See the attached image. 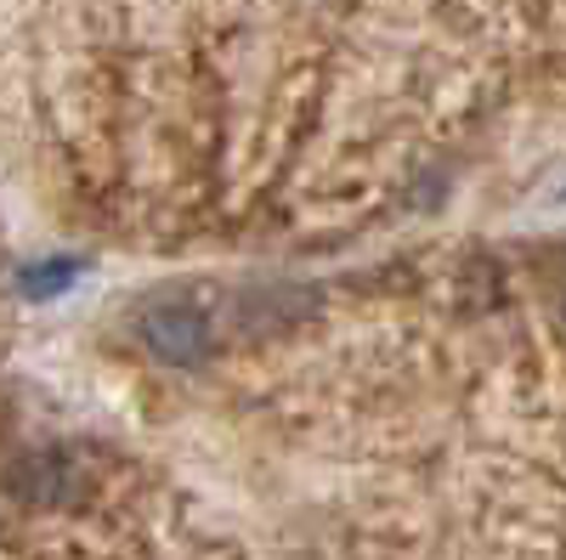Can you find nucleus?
I'll return each instance as SVG.
<instances>
[{
    "label": "nucleus",
    "instance_id": "nucleus-1",
    "mask_svg": "<svg viewBox=\"0 0 566 560\" xmlns=\"http://www.w3.org/2000/svg\"><path fill=\"white\" fill-rule=\"evenodd\" d=\"M142 340H148V351L170 368H193L210 357V323L205 311H193L187 300H159L142 311Z\"/></svg>",
    "mask_w": 566,
    "mask_h": 560
},
{
    "label": "nucleus",
    "instance_id": "nucleus-2",
    "mask_svg": "<svg viewBox=\"0 0 566 560\" xmlns=\"http://www.w3.org/2000/svg\"><path fill=\"white\" fill-rule=\"evenodd\" d=\"M74 272H80V261H69V255L40 261V266L23 272V295H29V300H52V295H63V289L74 284Z\"/></svg>",
    "mask_w": 566,
    "mask_h": 560
}]
</instances>
